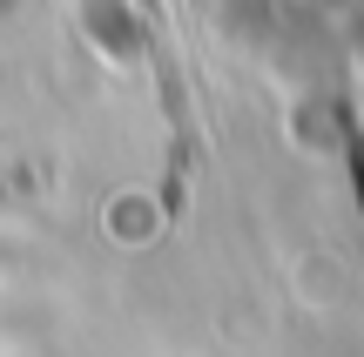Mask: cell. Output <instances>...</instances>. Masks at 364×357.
<instances>
[{
  "label": "cell",
  "mask_w": 364,
  "mask_h": 357,
  "mask_svg": "<svg viewBox=\"0 0 364 357\" xmlns=\"http://www.w3.org/2000/svg\"><path fill=\"white\" fill-rule=\"evenodd\" d=\"M338 135H344V155H351V175H358V202H364V121L351 101H338Z\"/></svg>",
  "instance_id": "cell-1"
}]
</instances>
